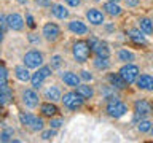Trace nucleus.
<instances>
[{"label":"nucleus","instance_id":"1","mask_svg":"<svg viewBox=\"0 0 153 143\" xmlns=\"http://www.w3.org/2000/svg\"><path fill=\"white\" fill-rule=\"evenodd\" d=\"M19 118V122L22 124L24 127H29L32 132H38V130H43V127H45V121H43L42 118L35 116V114L32 113H26V111H21L18 114Z\"/></svg>","mask_w":153,"mask_h":143},{"label":"nucleus","instance_id":"2","mask_svg":"<svg viewBox=\"0 0 153 143\" xmlns=\"http://www.w3.org/2000/svg\"><path fill=\"white\" fill-rule=\"evenodd\" d=\"M91 46L88 45V41L85 40H78L72 45V56L76 62L80 64H85V62L89 60V54H91Z\"/></svg>","mask_w":153,"mask_h":143},{"label":"nucleus","instance_id":"3","mask_svg":"<svg viewBox=\"0 0 153 143\" xmlns=\"http://www.w3.org/2000/svg\"><path fill=\"white\" fill-rule=\"evenodd\" d=\"M105 111H107V114H108L110 118L118 119V118H123L124 114L128 113V107H126V105H124L118 97H113V99H108V100H107Z\"/></svg>","mask_w":153,"mask_h":143},{"label":"nucleus","instance_id":"4","mask_svg":"<svg viewBox=\"0 0 153 143\" xmlns=\"http://www.w3.org/2000/svg\"><path fill=\"white\" fill-rule=\"evenodd\" d=\"M61 102H62V105H64L67 110L75 111V110H78V108L83 107L85 97H81V95L76 92V91H69V92H65L64 95H62Z\"/></svg>","mask_w":153,"mask_h":143},{"label":"nucleus","instance_id":"5","mask_svg":"<svg viewBox=\"0 0 153 143\" xmlns=\"http://www.w3.org/2000/svg\"><path fill=\"white\" fill-rule=\"evenodd\" d=\"M51 75H53V67L51 65H42L40 69H37L35 73H32V78H30L32 88L40 89L43 86V83H45V80L50 78Z\"/></svg>","mask_w":153,"mask_h":143},{"label":"nucleus","instance_id":"6","mask_svg":"<svg viewBox=\"0 0 153 143\" xmlns=\"http://www.w3.org/2000/svg\"><path fill=\"white\" fill-rule=\"evenodd\" d=\"M120 75H121V78L126 81L128 84H134L139 78V75H140V69H139L137 65H134L132 62H128V64H124L121 69L118 72Z\"/></svg>","mask_w":153,"mask_h":143},{"label":"nucleus","instance_id":"7","mask_svg":"<svg viewBox=\"0 0 153 143\" xmlns=\"http://www.w3.org/2000/svg\"><path fill=\"white\" fill-rule=\"evenodd\" d=\"M22 62H24V65H26V67H29V69L37 70V69H40V67L43 65L45 59H43V54H42L40 51L30 49V51H27L26 54H24Z\"/></svg>","mask_w":153,"mask_h":143},{"label":"nucleus","instance_id":"8","mask_svg":"<svg viewBox=\"0 0 153 143\" xmlns=\"http://www.w3.org/2000/svg\"><path fill=\"white\" fill-rule=\"evenodd\" d=\"M42 35L46 41L54 43V41L59 40V37H61V29L54 22H45L43 24V29H42Z\"/></svg>","mask_w":153,"mask_h":143},{"label":"nucleus","instance_id":"9","mask_svg":"<svg viewBox=\"0 0 153 143\" xmlns=\"http://www.w3.org/2000/svg\"><path fill=\"white\" fill-rule=\"evenodd\" d=\"M22 103L30 110L40 107V97H38L35 88H29L22 91Z\"/></svg>","mask_w":153,"mask_h":143},{"label":"nucleus","instance_id":"10","mask_svg":"<svg viewBox=\"0 0 153 143\" xmlns=\"http://www.w3.org/2000/svg\"><path fill=\"white\" fill-rule=\"evenodd\" d=\"M134 113H136L137 118H147L153 113V105L145 99H137L134 102Z\"/></svg>","mask_w":153,"mask_h":143},{"label":"nucleus","instance_id":"11","mask_svg":"<svg viewBox=\"0 0 153 143\" xmlns=\"http://www.w3.org/2000/svg\"><path fill=\"white\" fill-rule=\"evenodd\" d=\"M85 16H86V19H88V22L93 24V26H102L104 19H105L104 13L97 8H89L88 11L85 13Z\"/></svg>","mask_w":153,"mask_h":143},{"label":"nucleus","instance_id":"12","mask_svg":"<svg viewBox=\"0 0 153 143\" xmlns=\"http://www.w3.org/2000/svg\"><path fill=\"white\" fill-rule=\"evenodd\" d=\"M7 19H8V26H10V29L11 30H14V32H21L22 29H24V18L21 16L19 13H11V14H8L7 16Z\"/></svg>","mask_w":153,"mask_h":143},{"label":"nucleus","instance_id":"13","mask_svg":"<svg viewBox=\"0 0 153 143\" xmlns=\"http://www.w3.org/2000/svg\"><path fill=\"white\" fill-rule=\"evenodd\" d=\"M136 86L140 91H147V92H152L153 91V76L148 73H142L139 75V78L136 81Z\"/></svg>","mask_w":153,"mask_h":143},{"label":"nucleus","instance_id":"14","mask_svg":"<svg viewBox=\"0 0 153 143\" xmlns=\"http://www.w3.org/2000/svg\"><path fill=\"white\" fill-rule=\"evenodd\" d=\"M61 80L64 81L65 86H69V88H76V86H80L81 83V76L74 73V72H64V73L61 75Z\"/></svg>","mask_w":153,"mask_h":143},{"label":"nucleus","instance_id":"15","mask_svg":"<svg viewBox=\"0 0 153 143\" xmlns=\"http://www.w3.org/2000/svg\"><path fill=\"white\" fill-rule=\"evenodd\" d=\"M69 30L72 33H75V35H86V33L89 32V29H88V26H86L83 21L74 19V21L69 22Z\"/></svg>","mask_w":153,"mask_h":143},{"label":"nucleus","instance_id":"16","mask_svg":"<svg viewBox=\"0 0 153 143\" xmlns=\"http://www.w3.org/2000/svg\"><path fill=\"white\" fill-rule=\"evenodd\" d=\"M126 35L131 38V40L136 43V45H147L145 33H143L140 29H128V30H126Z\"/></svg>","mask_w":153,"mask_h":143},{"label":"nucleus","instance_id":"17","mask_svg":"<svg viewBox=\"0 0 153 143\" xmlns=\"http://www.w3.org/2000/svg\"><path fill=\"white\" fill-rule=\"evenodd\" d=\"M40 113H42V116H46V118H53V116H56L57 113H59V108L54 105V102H43L40 103Z\"/></svg>","mask_w":153,"mask_h":143},{"label":"nucleus","instance_id":"18","mask_svg":"<svg viewBox=\"0 0 153 143\" xmlns=\"http://www.w3.org/2000/svg\"><path fill=\"white\" fill-rule=\"evenodd\" d=\"M102 10H104L105 14H108V16H112V18H118V16H121V13H123V8L120 7L117 2H107V3H104Z\"/></svg>","mask_w":153,"mask_h":143},{"label":"nucleus","instance_id":"19","mask_svg":"<svg viewBox=\"0 0 153 143\" xmlns=\"http://www.w3.org/2000/svg\"><path fill=\"white\" fill-rule=\"evenodd\" d=\"M30 69L29 67H26V65H16L14 67V76L19 80V81H22V83H26V81H30V78H32V75H30V72H29Z\"/></svg>","mask_w":153,"mask_h":143},{"label":"nucleus","instance_id":"20","mask_svg":"<svg viewBox=\"0 0 153 143\" xmlns=\"http://www.w3.org/2000/svg\"><path fill=\"white\" fill-rule=\"evenodd\" d=\"M45 99H48L50 102H57V100L62 99V94H61V89L57 88L56 84H51L45 89Z\"/></svg>","mask_w":153,"mask_h":143},{"label":"nucleus","instance_id":"21","mask_svg":"<svg viewBox=\"0 0 153 143\" xmlns=\"http://www.w3.org/2000/svg\"><path fill=\"white\" fill-rule=\"evenodd\" d=\"M51 13L54 14L57 19H62V21H64V19H69V16H70V11L62 3H54V5H53V7H51Z\"/></svg>","mask_w":153,"mask_h":143},{"label":"nucleus","instance_id":"22","mask_svg":"<svg viewBox=\"0 0 153 143\" xmlns=\"http://www.w3.org/2000/svg\"><path fill=\"white\" fill-rule=\"evenodd\" d=\"M108 83L112 84L115 89H118V91H123V89L128 88V83L121 78L120 73H110L108 75Z\"/></svg>","mask_w":153,"mask_h":143},{"label":"nucleus","instance_id":"23","mask_svg":"<svg viewBox=\"0 0 153 143\" xmlns=\"http://www.w3.org/2000/svg\"><path fill=\"white\" fill-rule=\"evenodd\" d=\"M139 29L145 35H153V21L150 18H139Z\"/></svg>","mask_w":153,"mask_h":143},{"label":"nucleus","instance_id":"24","mask_svg":"<svg viewBox=\"0 0 153 143\" xmlns=\"http://www.w3.org/2000/svg\"><path fill=\"white\" fill-rule=\"evenodd\" d=\"M13 100V91L8 88V84L0 86V103L2 105H8Z\"/></svg>","mask_w":153,"mask_h":143},{"label":"nucleus","instance_id":"25","mask_svg":"<svg viewBox=\"0 0 153 143\" xmlns=\"http://www.w3.org/2000/svg\"><path fill=\"white\" fill-rule=\"evenodd\" d=\"M117 57L120 62H123V64H128V62H132L134 59H136V56H134L132 51L126 49V48H121L118 52H117Z\"/></svg>","mask_w":153,"mask_h":143},{"label":"nucleus","instance_id":"26","mask_svg":"<svg viewBox=\"0 0 153 143\" xmlns=\"http://www.w3.org/2000/svg\"><path fill=\"white\" fill-rule=\"evenodd\" d=\"M75 89H76V92L85 99H93L94 97V89H93V86H89V84H80V86H76Z\"/></svg>","mask_w":153,"mask_h":143},{"label":"nucleus","instance_id":"27","mask_svg":"<svg viewBox=\"0 0 153 143\" xmlns=\"http://www.w3.org/2000/svg\"><path fill=\"white\" fill-rule=\"evenodd\" d=\"M94 52H96V56H99V57H110V48L108 45L105 41L100 40L97 43V46L94 48Z\"/></svg>","mask_w":153,"mask_h":143},{"label":"nucleus","instance_id":"28","mask_svg":"<svg viewBox=\"0 0 153 143\" xmlns=\"http://www.w3.org/2000/svg\"><path fill=\"white\" fill-rule=\"evenodd\" d=\"M94 67L97 70H108L110 69V62H108V57H99L96 56V59L93 60Z\"/></svg>","mask_w":153,"mask_h":143},{"label":"nucleus","instance_id":"29","mask_svg":"<svg viewBox=\"0 0 153 143\" xmlns=\"http://www.w3.org/2000/svg\"><path fill=\"white\" fill-rule=\"evenodd\" d=\"M13 135H14V130L11 127H3L2 132H0V142H3V143L13 142Z\"/></svg>","mask_w":153,"mask_h":143},{"label":"nucleus","instance_id":"30","mask_svg":"<svg viewBox=\"0 0 153 143\" xmlns=\"http://www.w3.org/2000/svg\"><path fill=\"white\" fill-rule=\"evenodd\" d=\"M137 130L139 132H142V133H145V132H150L152 130V121H148V119H140L137 124Z\"/></svg>","mask_w":153,"mask_h":143},{"label":"nucleus","instance_id":"31","mask_svg":"<svg viewBox=\"0 0 153 143\" xmlns=\"http://www.w3.org/2000/svg\"><path fill=\"white\" fill-rule=\"evenodd\" d=\"M62 64H64V60H62V57L59 54H54V56H51V62H50V65L53 67V70H57V69H61Z\"/></svg>","mask_w":153,"mask_h":143},{"label":"nucleus","instance_id":"32","mask_svg":"<svg viewBox=\"0 0 153 143\" xmlns=\"http://www.w3.org/2000/svg\"><path fill=\"white\" fill-rule=\"evenodd\" d=\"M7 80H8V70H7V67H5V64H2V69H0V86L8 84Z\"/></svg>","mask_w":153,"mask_h":143},{"label":"nucleus","instance_id":"33","mask_svg":"<svg viewBox=\"0 0 153 143\" xmlns=\"http://www.w3.org/2000/svg\"><path fill=\"white\" fill-rule=\"evenodd\" d=\"M56 130L57 129H53V127H50L48 130H42V140H51L56 135Z\"/></svg>","mask_w":153,"mask_h":143},{"label":"nucleus","instance_id":"34","mask_svg":"<svg viewBox=\"0 0 153 143\" xmlns=\"http://www.w3.org/2000/svg\"><path fill=\"white\" fill-rule=\"evenodd\" d=\"M62 124H64V119L62 118H50V127H53V129H59Z\"/></svg>","mask_w":153,"mask_h":143},{"label":"nucleus","instance_id":"35","mask_svg":"<svg viewBox=\"0 0 153 143\" xmlns=\"http://www.w3.org/2000/svg\"><path fill=\"white\" fill-rule=\"evenodd\" d=\"M0 26H2V35H5V33H7V29L10 27V26H8V19H7V16H5V14H2V16H0Z\"/></svg>","mask_w":153,"mask_h":143},{"label":"nucleus","instance_id":"36","mask_svg":"<svg viewBox=\"0 0 153 143\" xmlns=\"http://www.w3.org/2000/svg\"><path fill=\"white\" fill-rule=\"evenodd\" d=\"M38 7H43V8H51L53 5H51V0H33Z\"/></svg>","mask_w":153,"mask_h":143},{"label":"nucleus","instance_id":"37","mask_svg":"<svg viewBox=\"0 0 153 143\" xmlns=\"http://www.w3.org/2000/svg\"><path fill=\"white\" fill-rule=\"evenodd\" d=\"M80 76H81V80H85V81H91V80H93V75H91V72H88V70H81Z\"/></svg>","mask_w":153,"mask_h":143},{"label":"nucleus","instance_id":"38","mask_svg":"<svg viewBox=\"0 0 153 143\" xmlns=\"http://www.w3.org/2000/svg\"><path fill=\"white\" fill-rule=\"evenodd\" d=\"M99 41H100L99 38H96V37H93V35L88 38V45L91 46V49H93V51H94V48L97 46V43H99Z\"/></svg>","mask_w":153,"mask_h":143},{"label":"nucleus","instance_id":"39","mask_svg":"<svg viewBox=\"0 0 153 143\" xmlns=\"http://www.w3.org/2000/svg\"><path fill=\"white\" fill-rule=\"evenodd\" d=\"M124 3H126V7L128 8H136V7H139V0H124Z\"/></svg>","mask_w":153,"mask_h":143},{"label":"nucleus","instance_id":"40","mask_svg":"<svg viewBox=\"0 0 153 143\" xmlns=\"http://www.w3.org/2000/svg\"><path fill=\"white\" fill-rule=\"evenodd\" d=\"M64 2L69 5V7H72V8L80 7V5H81V0H64Z\"/></svg>","mask_w":153,"mask_h":143},{"label":"nucleus","instance_id":"41","mask_svg":"<svg viewBox=\"0 0 153 143\" xmlns=\"http://www.w3.org/2000/svg\"><path fill=\"white\" fill-rule=\"evenodd\" d=\"M29 41H30V43H35V45H38V43H40V37H37L35 33H30V35H29Z\"/></svg>","mask_w":153,"mask_h":143},{"label":"nucleus","instance_id":"42","mask_svg":"<svg viewBox=\"0 0 153 143\" xmlns=\"http://www.w3.org/2000/svg\"><path fill=\"white\" fill-rule=\"evenodd\" d=\"M26 21H27V26L30 27V29H35V22H33V18L30 16V14H27Z\"/></svg>","mask_w":153,"mask_h":143},{"label":"nucleus","instance_id":"43","mask_svg":"<svg viewBox=\"0 0 153 143\" xmlns=\"http://www.w3.org/2000/svg\"><path fill=\"white\" fill-rule=\"evenodd\" d=\"M18 2H19V3H22V5H26V3L29 2V0H18Z\"/></svg>","mask_w":153,"mask_h":143},{"label":"nucleus","instance_id":"44","mask_svg":"<svg viewBox=\"0 0 153 143\" xmlns=\"http://www.w3.org/2000/svg\"><path fill=\"white\" fill-rule=\"evenodd\" d=\"M150 133H152V135H153V121H152V130H150Z\"/></svg>","mask_w":153,"mask_h":143},{"label":"nucleus","instance_id":"45","mask_svg":"<svg viewBox=\"0 0 153 143\" xmlns=\"http://www.w3.org/2000/svg\"><path fill=\"white\" fill-rule=\"evenodd\" d=\"M108 2H117V3H120V0H108Z\"/></svg>","mask_w":153,"mask_h":143},{"label":"nucleus","instance_id":"46","mask_svg":"<svg viewBox=\"0 0 153 143\" xmlns=\"http://www.w3.org/2000/svg\"><path fill=\"white\" fill-rule=\"evenodd\" d=\"M96 2H99V0H96Z\"/></svg>","mask_w":153,"mask_h":143}]
</instances>
